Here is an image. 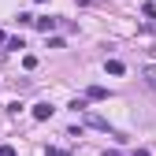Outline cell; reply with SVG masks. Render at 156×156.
<instances>
[{
	"instance_id": "cell-5",
	"label": "cell",
	"mask_w": 156,
	"mask_h": 156,
	"mask_svg": "<svg viewBox=\"0 0 156 156\" xmlns=\"http://www.w3.org/2000/svg\"><path fill=\"white\" fill-rule=\"evenodd\" d=\"M123 71H126V67H123L119 60H108V74H123Z\"/></svg>"
},
{
	"instance_id": "cell-10",
	"label": "cell",
	"mask_w": 156,
	"mask_h": 156,
	"mask_svg": "<svg viewBox=\"0 0 156 156\" xmlns=\"http://www.w3.org/2000/svg\"><path fill=\"white\" fill-rule=\"evenodd\" d=\"M0 41H8V37H4V30H0Z\"/></svg>"
},
{
	"instance_id": "cell-8",
	"label": "cell",
	"mask_w": 156,
	"mask_h": 156,
	"mask_svg": "<svg viewBox=\"0 0 156 156\" xmlns=\"http://www.w3.org/2000/svg\"><path fill=\"white\" fill-rule=\"evenodd\" d=\"M145 74H149V78H152V82H156V67H149V71H145Z\"/></svg>"
},
{
	"instance_id": "cell-11",
	"label": "cell",
	"mask_w": 156,
	"mask_h": 156,
	"mask_svg": "<svg viewBox=\"0 0 156 156\" xmlns=\"http://www.w3.org/2000/svg\"><path fill=\"white\" fill-rule=\"evenodd\" d=\"M37 4H45V0H37Z\"/></svg>"
},
{
	"instance_id": "cell-6",
	"label": "cell",
	"mask_w": 156,
	"mask_h": 156,
	"mask_svg": "<svg viewBox=\"0 0 156 156\" xmlns=\"http://www.w3.org/2000/svg\"><path fill=\"white\" fill-rule=\"evenodd\" d=\"M0 156H15V149L11 145H0Z\"/></svg>"
},
{
	"instance_id": "cell-3",
	"label": "cell",
	"mask_w": 156,
	"mask_h": 156,
	"mask_svg": "<svg viewBox=\"0 0 156 156\" xmlns=\"http://www.w3.org/2000/svg\"><path fill=\"white\" fill-rule=\"evenodd\" d=\"M86 123H89V126H97V130H104V134H112V126L101 119V115H86Z\"/></svg>"
},
{
	"instance_id": "cell-1",
	"label": "cell",
	"mask_w": 156,
	"mask_h": 156,
	"mask_svg": "<svg viewBox=\"0 0 156 156\" xmlns=\"http://www.w3.org/2000/svg\"><path fill=\"white\" fill-rule=\"evenodd\" d=\"M52 112H56V108H52L48 101H41V104H34V119H41V123H45V119H52Z\"/></svg>"
},
{
	"instance_id": "cell-4",
	"label": "cell",
	"mask_w": 156,
	"mask_h": 156,
	"mask_svg": "<svg viewBox=\"0 0 156 156\" xmlns=\"http://www.w3.org/2000/svg\"><path fill=\"white\" fill-rule=\"evenodd\" d=\"M34 23H37V30H45V34H48V30H56V19H52V15H45V19H34Z\"/></svg>"
},
{
	"instance_id": "cell-9",
	"label": "cell",
	"mask_w": 156,
	"mask_h": 156,
	"mask_svg": "<svg viewBox=\"0 0 156 156\" xmlns=\"http://www.w3.org/2000/svg\"><path fill=\"white\" fill-rule=\"evenodd\" d=\"M134 156H149V152H145V149H138V152H134Z\"/></svg>"
},
{
	"instance_id": "cell-2",
	"label": "cell",
	"mask_w": 156,
	"mask_h": 156,
	"mask_svg": "<svg viewBox=\"0 0 156 156\" xmlns=\"http://www.w3.org/2000/svg\"><path fill=\"white\" fill-rule=\"evenodd\" d=\"M86 97H89V101H104L108 89H104V86H89V89H86Z\"/></svg>"
},
{
	"instance_id": "cell-7",
	"label": "cell",
	"mask_w": 156,
	"mask_h": 156,
	"mask_svg": "<svg viewBox=\"0 0 156 156\" xmlns=\"http://www.w3.org/2000/svg\"><path fill=\"white\" fill-rule=\"evenodd\" d=\"M45 156H67V149H48Z\"/></svg>"
}]
</instances>
